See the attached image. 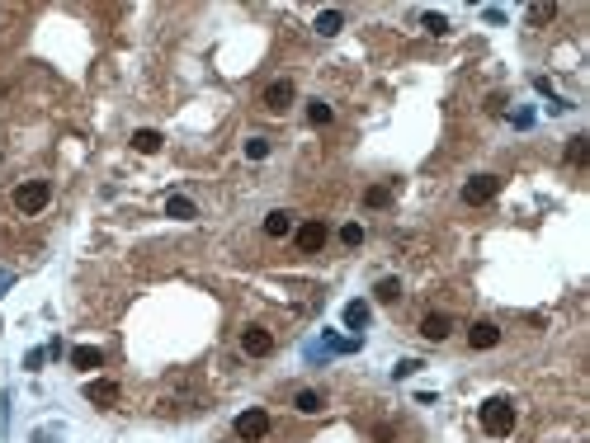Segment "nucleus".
<instances>
[{
    "mask_svg": "<svg viewBox=\"0 0 590 443\" xmlns=\"http://www.w3.org/2000/svg\"><path fill=\"white\" fill-rule=\"evenodd\" d=\"M293 406L302 411V415H317V411L326 406V396H322V391H297V396H293Z\"/></svg>",
    "mask_w": 590,
    "mask_h": 443,
    "instance_id": "f3484780",
    "label": "nucleus"
},
{
    "mask_svg": "<svg viewBox=\"0 0 590 443\" xmlns=\"http://www.w3.org/2000/svg\"><path fill=\"white\" fill-rule=\"evenodd\" d=\"M293 245L302 250V255H322V245H326V222H322V217H312V222L293 227Z\"/></svg>",
    "mask_w": 590,
    "mask_h": 443,
    "instance_id": "39448f33",
    "label": "nucleus"
},
{
    "mask_svg": "<svg viewBox=\"0 0 590 443\" xmlns=\"http://www.w3.org/2000/svg\"><path fill=\"white\" fill-rule=\"evenodd\" d=\"M293 100H297V85H293L288 76H284V80H269L265 95H260V104H265L269 113H284V109L293 104Z\"/></svg>",
    "mask_w": 590,
    "mask_h": 443,
    "instance_id": "423d86ee",
    "label": "nucleus"
},
{
    "mask_svg": "<svg viewBox=\"0 0 590 443\" xmlns=\"http://www.w3.org/2000/svg\"><path fill=\"white\" fill-rule=\"evenodd\" d=\"M232 429H237V439H241V443H260V439L269 434V411L250 406V411H241V415H237V424H232Z\"/></svg>",
    "mask_w": 590,
    "mask_h": 443,
    "instance_id": "7ed1b4c3",
    "label": "nucleus"
},
{
    "mask_svg": "<svg viewBox=\"0 0 590 443\" xmlns=\"http://www.w3.org/2000/svg\"><path fill=\"white\" fill-rule=\"evenodd\" d=\"M364 203H369V208H387V203H392V184H374V189L364 194Z\"/></svg>",
    "mask_w": 590,
    "mask_h": 443,
    "instance_id": "aec40b11",
    "label": "nucleus"
},
{
    "mask_svg": "<svg viewBox=\"0 0 590 443\" xmlns=\"http://www.w3.org/2000/svg\"><path fill=\"white\" fill-rule=\"evenodd\" d=\"M421 335L434 339V344H439V339H449V335H454V316H444V312H425V321H421Z\"/></svg>",
    "mask_w": 590,
    "mask_h": 443,
    "instance_id": "9d476101",
    "label": "nucleus"
},
{
    "mask_svg": "<svg viewBox=\"0 0 590 443\" xmlns=\"http://www.w3.org/2000/svg\"><path fill=\"white\" fill-rule=\"evenodd\" d=\"M161 142H165V137L156 128H137L133 132V147L142 151V156H156V151H161Z\"/></svg>",
    "mask_w": 590,
    "mask_h": 443,
    "instance_id": "ddd939ff",
    "label": "nucleus"
},
{
    "mask_svg": "<svg viewBox=\"0 0 590 443\" xmlns=\"http://www.w3.org/2000/svg\"><path fill=\"white\" fill-rule=\"evenodd\" d=\"M345 326L349 330H364V326H369V307H364V302H349L345 307Z\"/></svg>",
    "mask_w": 590,
    "mask_h": 443,
    "instance_id": "6ab92c4d",
    "label": "nucleus"
},
{
    "mask_svg": "<svg viewBox=\"0 0 590 443\" xmlns=\"http://www.w3.org/2000/svg\"><path fill=\"white\" fill-rule=\"evenodd\" d=\"M246 156H250V160H265L269 156V137H250V142H246Z\"/></svg>",
    "mask_w": 590,
    "mask_h": 443,
    "instance_id": "5701e85b",
    "label": "nucleus"
},
{
    "mask_svg": "<svg viewBox=\"0 0 590 443\" xmlns=\"http://www.w3.org/2000/svg\"><path fill=\"white\" fill-rule=\"evenodd\" d=\"M340 28H345V15H340V10H322V15H317V33H322V38L340 33Z\"/></svg>",
    "mask_w": 590,
    "mask_h": 443,
    "instance_id": "dca6fc26",
    "label": "nucleus"
},
{
    "mask_svg": "<svg viewBox=\"0 0 590 443\" xmlns=\"http://www.w3.org/2000/svg\"><path fill=\"white\" fill-rule=\"evenodd\" d=\"M496 194H501V180H496V175H472V180L463 184V203H468V208H482V203H491Z\"/></svg>",
    "mask_w": 590,
    "mask_h": 443,
    "instance_id": "20e7f679",
    "label": "nucleus"
},
{
    "mask_svg": "<svg viewBox=\"0 0 590 443\" xmlns=\"http://www.w3.org/2000/svg\"><path fill=\"white\" fill-rule=\"evenodd\" d=\"M241 354H250V359H269V354H274V335H269L265 326H246L241 330Z\"/></svg>",
    "mask_w": 590,
    "mask_h": 443,
    "instance_id": "0eeeda50",
    "label": "nucleus"
},
{
    "mask_svg": "<svg viewBox=\"0 0 590 443\" xmlns=\"http://www.w3.org/2000/svg\"><path fill=\"white\" fill-rule=\"evenodd\" d=\"M104 364V349H95V344H81V349H71V368H100Z\"/></svg>",
    "mask_w": 590,
    "mask_h": 443,
    "instance_id": "4468645a",
    "label": "nucleus"
},
{
    "mask_svg": "<svg viewBox=\"0 0 590 443\" xmlns=\"http://www.w3.org/2000/svg\"><path fill=\"white\" fill-rule=\"evenodd\" d=\"M402 297V279H382L378 283V302H397Z\"/></svg>",
    "mask_w": 590,
    "mask_h": 443,
    "instance_id": "4be33fe9",
    "label": "nucleus"
},
{
    "mask_svg": "<svg viewBox=\"0 0 590 443\" xmlns=\"http://www.w3.org/2000/svg\"><path fill=\"white\" fill-rule=\"evenodd\" d=\"M468 344H472V349H496V344H501V326H496V321H472V326H468Z\"/></svg>",
    "mask_w": 590,
    "mask_h": 443,
    "instance_id": "6e6552de",
    "label": "nucleus"
},
{
    "mask_svg": "<svg viewBox=\"0 0 590 443\" xmlns=\"http://www.w3.org/2000/svg\"><path fill=\"white\" fill-rule=\"evenodd\" d=\"M265 236H269V241H284V236H293V212H288V208L265 212Z\"/></svg>",
    "mask_w": 590,
    "mask_h": 443,
    "instance_id": "9b49d317",
    "label": "nucleus"
},
{
    "mask_svg": "<svg viewBox=\"0 0 590 443\" xmlns=\"http://www.w3.org/2000/svg\"><path fill=\"white\" fill-rule=\"evenodd\" d=\"M421 24H425L430 33H434V38H439V33H449V19H444V15H425Z\"/></svg>",
    "mask_w": 590,
    "mask_h": 443,
    "instance_id": "393cba45",
    "label": "nucleus"
},
{
    "mask_svg": "<svg viewBox=\"0 0 590 443\" xmlns=\"http://www.w3.org/2000/svg\"><path fill=\"white\" fill-rule=\"evenodd\" d=\"M165 217H180V222H189V217H199V208H194L189 198H180V194H175V198H165Z\"/></svg>",
    "mask_w": 590,
    "mask_h": 443,
    "instance_id": "a211bd4d",
    "label": "nucleus"
},
{
    "mask_svg": "<svg viewBox=\"0 0 590 443\" xmlns=\"http://www.w3.org/2000/svg\"><path fill=\"white\" fill-rule=\"evenodd\" d=\"M515 401L510 396H491L482 406V429L491 434V439H506V434H515Z\"/></svg>",
    "mask_w": 590,
    "mask_h": 443,
    "instance_id": "f257e3e1",
    "label": "nucleus"
},
{
    "mask_svg": "<svg viewBox=\"0 0 590 443\" xmlns=\"http://www.w3.org/2000/svg\"><path fill=\"white\" fill-rule=\"evenodd\" d=\"M416 368H421V364H416V359H402V364L392 368V373H397V377H411V373H416Z\"/></svg>",
    "mask_w": 590,
    "mask_h": 443,
    "instance_id": "a878e982",
    "label": "nucleus"
},
{
    "mask_svg": "<svg viewBox=\"0 0 590 443\" xmlns=\"http://www.w3.org/2000/svg\"><path fill=\"white\" fill-rule=\"evenodd\" d=\"M48 203H53V184L48 180H24L15 189V212H24V217H38Z\"/></svg>",
    "mask_w": 590,
    "mask_h": 443,
    "instance_id": "f03ea898",
    "label": "nucleus"
},
{
    "mask_svg": "<svg viewBox=\"0 0 590 443\" xmlns=\"http://www.w3.org/2000/svg\"><path fill=\"white\" fill-rule=\"evenodd\" d=\"M566 165H576V170H586V165H590V137H586V132L566 137Z\"/></svg>",
    "mask_w": 590,
    "mask_h": 443,
    "instance_id": "f8f14e48",
    "label": "nucleus"
},
{
    "mask_svg": "<svg viewBox=\"0 0 590 443\" xmlns=\"http://www.w3.org/2000/svg\"><path fill=\"white\" fill-rule=\"evenodd\" d=\"M331 118H335V109L326 104V100H312V104H307V123H312V128H331Z\"/></svg>",
    "mask_w": 590,
    "mask_h": 443,
    "instance_id": "2eb2a0df",
    "label": "nucleus"
},
{
    "mask_svg": "<svg viewBox=\"0 0 590 443\" xmlns=\"http://www.w3.org/2000/svg\"><path fill=\"white\" fill-rule=\"evenodd\" d=\"M340 241H345L349 250H354V245L364 241V227H359V222H345V227H340Z\"/></svg>",
    "mask_w": 590,
    "mask_h": 443,
    "instance_id": "b1692460",
    "label": "nucleus"
},
{
    "mask_svg": "<svg viewBox=\"0 0 590 443\" xmlns=\"http://www.w3.org/2000/svg\"><path fill=\"white\" fill-rule=\"evenodd\" d=\"M557 19V5H529V24H553Z\"/></svg>",
    "mask_w": 590,
    "mask_h": 443,
    "instance_id": "412c9836",
    "label": "nucleus"
},
{
    "mask_svg": "<svg viewBox=\"0 0 590 443\" xmlns=\"http://www.w3.org/2000/svg\"><path fill=\"white\" fill-rule=\"evenodd\" d=\"M118 396H123V391H118V382H109V377H100V382H85V401H95V406H118Z\"/></svg>",
    "mask_w": 590,
    "mask_h": 443,
    "instance_id": "1a4fd4ad",
    "label": "nucleus"
}]
</instances>
